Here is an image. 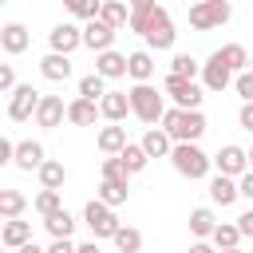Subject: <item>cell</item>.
Returning a JSON list of instances; mask_svg holds the SVG:
<instances>
[{
	"label": "cell",
	"mask_w": 253,
	"mask_h": 253,
	"mask_svg": "<svg viewBox=\"0 0 253 253\" xmlns=\"http://www.w3.org/2000/svg\"><path fill=\"white\" fill-rule=\"evenodd\" d=\"M16 253H47V249H40V245H36V241H28V245H20V249H16Z\"/></svg>",
	"instance_id": "cell-48"
},
{
	"label": "cell",
	"mask_w": 253,
	"mask_h": 253,
	"mask_svg": "<svg viewBox=\"0 0 253 253\" xmlns=\"http://www.w3.org/2000/svg\"><path fill=\"white\" fill-rule=\"evenodd\" d=\"M126 95H130V115H134L138 123H146V126L162 123V115H166V103H162V95H158L150 83H134Z\"/></svg>",
	"instance_id": "cell-3"
},
{
	"label": "cell",
	"mask_w": 253,
	"mask_h": 253,
	"mask_svg": "<svg viewBox=\"0 0 253 253\" xmlns=\"http://www.w3.org/2000/svg\"><path fill=\"white\" fill-rule=\"evenodd\" d=\"M63 8L75 16V20H99V8H103V0H63Z\"/></svg>",
	"instance_id": "cell-35"
},
{
	"label": "cell",
	"mask_w": 253,
	"mask_h": 253,
	"mask_svg": "<svg viewBox=\"0 0 253 253\" xmlns=\"http://www.w3.org/2000/svg\"><path fill=\"white\" fill-rule=\"evenodd\" d=\"M217 55H221V63H225L233 75L249 71V51H245L241 43H225V47H217Z\"/></svg>",
	"instance_id": "cell-26"
},
{
	"label": "cell",
	"mask_w": 253,
	"mask_h": 253,
	"mask_svg": "<svg viewBox=\"0 0 253 253\" xmlns=\"http://www.w3.org/2000/svg\"><path fill=\"white\" fill-rule=\"evenodd\" d=\"M170 75H178V79H194V75H198V59L186 55V51H178V55L170 59Z\"/></svg>",
	"instance_id": "cell-38"
},
{
	"label": "cell",
	"mask_w": 253,
	"mask_h": 253,
	"mask_svg": "<svg viewBox=\"0 0 253 253\" xmlns=\"http://www.w3.org/2000/svg\"><path fill=\"white\" fill-rule=\"evenodd\" d=\"M237 198H241L237 178H229V174H213V178H210V202H213V206L225 210V206H233Z\"/></svg>",
	"instance_id": "cell-14"
},
{
	"label": "cell",
	"mask_w": 253,
	"mask_h": 253,
	"mask_svg": "<svg viewBox=\"0 0 253 253\" xmlns=\"http://www.w3.org/2000/svg\"><path fill=\"white\" fill-rule=\"evenodd\" d=\"M170 162H174V170H178L182 178H190V182L206 178V174H210V166H213V158H210L198 142H174Z\"/></svg>",
	"instance_id": "cell-2"
},
{
	"label": "cell",
	"mask_w": 253,
	"mask_h": 253,
	"mask_svg": "<svg viewBox=\"0 0 253 253\" xmlns=\"http://www.w3.org/2000/svg\"><path fill=\"white\" fill-rule=\"evenodd\" d=\"M233 87H237V95H241L245 103H253V71H241V75L233 79Z\"/></svg>",
	"instance_id": "cell-40"
},
{
	"label": "cell",
	"mask_w": 253,
	"mask_h": 253,
	"mask_svg": "<svg viewBox=\"0 0 253 253\" xmlns=\"http://www.w3.org/2000/svg\"><path fill=\"white\" fill-rule=\"evenodd\" d=\"M99 202H107L111 210L115 206H123L126 198H130V186H119V182H99V194H95Z\"/></svg>",
	"instance_id": "cell-33"
},
{
	"label": "cell",
	"mask_w": 253,
	"mask_h": 253,
	"mask_svg": "<svg viewBox=\"0 0 253 253\" xmlns=\"http://www.w3.org/2000/svg\"><path fill=\"white\" fill-rule=\"evenodd\" d=\"M40 75H43V79H51V83H63V79H71V55L47 51V55L40 59Z\"/></svg>",
	"instance_id": "cell-20"
},
{
	"label": "cell",
	"mask_w": 253,
	"mask_h": 253,
	"mask_svg": "<svg viewBox=\"0 0 253 253\" xmlns=\"http://www.w3.org/2000/svg\"><path fill=\"white\" fill-rule=\"evenodd\" d=\"M99 20H103V24H111L115 32H119V28H130V4H126V0H103Z\"/></svg>",
	"instance_id": "cell-23"
},
{
	"label": "cell",
	"mask_w": 253,
	"mask_h": 253,
	"mask_svg": "<svg viewBox=\"0 0 253 253\" xmlns=\"http://www.w3.org/2000/svg\"><path fill=\"white\" fill-rule=\"evenodd\" d=\"M162 130H166L174 142H198V138L210 130V123H206V115H202V111L166 107V115H162Z\"/></svg>",
	"instance_id": "cell-1"
},
{
	"label": "cell",
	"mask_w": 253,
	"mask_h": 253,
	"mask_svg": "<svg viewBox=\"0 0 253 253\" xmlns=\"http://www.w3.org/2000/svg\"><path fill=\"white\" fill-rule=\"evenodd\" d=\"M217 253H245V249H241V245H237V249H217Z\"/></svg>",
	"instance_id": "cell-49"
},
{
	"label": "cell",
	"mask_w": 253,
	"mask_h": 253,
	"mask_svg": "<svg viewBox=\"0 0 253 253\" xmlns=\"http://www.w3.org/2000/svg\"><path fill=\"white\" fill-rule=\"evenodd\" d=\"M126 75H130L134 83H150V75H154V59H150L146 47H142V51H130V67H126Z\"/></svg>",
	"instance_id": "cell-27"
},
{
	"label": "cell",
	"mask_w": 253,
	"mask_h": 253,
	"mask_svg": "<svg viewBox=\"0 0 253 253\" xmlns=\"http://www.w3.org/2000/svg\"><path fill=\"white\" fill-rule=\"evenodd\" d=\"M32 206H36V213H40V217H47V213H55V210H63V206H59V190H40Z\"/></svg>",
	"instance_id": "cell-39"
},
{
	"label": "cell",
	"mask_w": 253,
	"mask_h": 253,
	"mask_svg": "<svg viewBox=\"0 0 253 253\" xmlns=\"http://www.w3.org/2000/svg\"><path fill=\"white\" fill-rule=\"evenodd\" d=\"M237 186H241V198H249V202H253V170H249V174H241V178H237Z\"/></svg>",
	"instance_id": "cell-45"
},
{
	"label": "cell",
	"mask_w": 253,
	"mask_h": 253,
	"mask_svg": "<svg viewBox=\"0 0 253 253\" xmlns=\"http://www.w3.org/2000/svg\"><path fill=\"white\" fill-rule=\"evenodd\" d=\"M83 225L91 229V237H95V241H103V237H115V233L123 229V221L115 217V210H111L107 202H99V198L83 206Z\"/></svg>",
	"instance_id": "cell-4"
},
{
	"label": "cell",
	"mask_w": 253,
	"mask_h": 253,
	"mask_svg": "<svg viewBox=\"0 0 253 253\" xmlns=\"http://www.w3.org/2000/svg\"><path fill=\"white\" fill-rule=\"evenodd\" d=\"M166 95H170L174 107H182V111H202V99H206L194 79H178V75H166Z\"/></svg>",
	"instance_id": "cell-7"
},
{
	"label": "cell",
	"mask_w": 253,
	"mask_h": 253,
	"mask_svg": "<svg viewBox=\"0 0 253 253\" xmlns=\"http://www.w3.org/2000/svg\"><path fill=\"white\" fill-rule=\"evenodd\" d=\"M190 4H202V0H190Z\"/></svg>",
	"instance_id": "cell-52"
},
{
	"label": "cell",
	"mask_w": 253,
	"mask_h": 253,
	"mask_svg": "<svg viewBox=\"0 0 253 253\" xmlns=\"http://www.w3.org/2000/svg\"><path fill=\"white\" fill-rule=\"evenodd\" d=\"M229 16H233V4H229V0H202V4H190V28H194V32H213V28H221Z\"/></svg>",
	"instance_id": "cell-5"
},
{
	"label": "cell",
	"mask_w": 253,
	"mask_h": 253,
	"mask_svg": "<svg viewBox=\"0 0 253 253\" xmlns=\"http://www.w3.org/2000/svg\"><path fill=\"white\" fill-rule=\"evenodd\" d=\"M43 229H47L51 237H71V229H75V217H71L67 210H55V213H47V217H43Z\"/></svg>",
	"instance_id": "cell-30"
},
{
	"label": "cell",
	"mask_w": 253,
	"mask_h": 253,
	"mask_svg": "<svg viewBox=\"0 0 253 253\" xmlns=\"http://www.w3.org/2000/svg\"><path fill=\"white\" fill-rule=\"evenodd\" d=\"M24 206H28V198H24L20 190H0V217H4V221L20 217V213H24Z\"/></svg>",
	"instance_id": "cell-29"
},
{
	"label": "cell",
	"mask_w": 253,
	"mask_h": 253,
	"mask_svg": "<svg viewBox=\"0 0 253 253\" xmlns=\"http://www.w3.org/2000/svg\"><path fill=\"white\" fill-rule=\"evenodd\" d=\"M221 221L213 217V210L210 206H198V210H190V233L198 237V241H206V237H213V229H217Z\"/></svg>",
	"instance_id": "cell-24"
},
{
	"label": "cell",
	"mask_w": 253,
	"mask_h": 253,
	"mask_svg": "<svg viewBox=\"0 0 253 253\" xmlns=\"http://www.w3.org/2000/svg\"><path fill=\"white\" fill-rule=\"evenodd\" d=\"M36 174H40V186H43V190H59V186L67 182V166H63V162H55V158H47Z\"/></svg>",
	"instance_id": "cell-28"
},
{
	"label": "cell",
	"mask_w": 253,
	"mask_h": 253,
	"mask_svg": "<svg viewBox=\"0 0 253 253\" xmlns=\"http://www.w3.org/2000/svg\"><path fill=\"white\" fill-rule=\"evenodd\" d=\"M40 91L32 87V83H20L16 91H12V99H8V119L12 123H24V119H36V107H40Z\"/></svg>",
	"instance_id": "cell-8"
},
{
	"label": "cell",
	"mask_w": 253,
	"mask_h": 253,
	"mask_svg": "<svg viewBox=\"0 0 253 253\" xmlns=\"http://www.w3.org/2000/svg\"><path fill=\"white\" fill-rule=\"evenodd\" d=\"M190 253H217V245H213V241H194Z\"/></svg>",
	"instance_id": "cell-46"
},
{
	"label": "cell",
	"mask_w": 253,
	"mask_h": 253,
	"mask_svg": "<svg viewBox=\"0 0 253 253\" xmlns=\"http://www.w3.org/2000/svg\"><path fill=\"white\" fill-rule=\"evenodd\" d=\"M75 253H103V249H99V241H83V245H75Z\"/></svg>",
	"instance_id": "cell-47"
},
{
	"label": "cell",
	"mask_w": 253,
	"mask_h": 253,
	"mask_svg": "<svg viewBox=\"0 0 253 253\" xmlns=\"http://www.w3.org/2000/svg\"><path fill=\"white\" fill-rule=\"evenodd\" d=\"M8 253H16V249H8Z\"/></svg>",
	"instance_id": "cell-53"
},
{
	"label": "cell",
	"mask_w": 253,
	"mask_h": 253,
	"mask_svg": "<svg viewBox=\"0 0 253 253\" xmlns=\"http://www.w3.org/2000/svg\"><path fill=\"white\" fill-rule=\"evenodd\" d=\"M111 241H115V249H119V253H138V249H142V233H138L134 225H123Z\"/></svg>",
	"instance_id": "cell-34"
},
{
	"label": "cell",
	"mask_w": 253,
	"mask_h": 253,
	"mask_svg": "<svg viewBox=\"0 0 253 253\" xmlns=\"http://www.w3.org/2000/svg\"><path fill=\"white\" fill-rule=\"evenodd\" d=\"M0 241H4V249H20V245H28V241H32V221H20V217L4 221Z\"/></svg>",
	"instance_id": "cell-25"
},
{
	"label": "cell",
	"mask_w": 253,
	"mask_h": 253,
	"mask_svg": "<svg viewBox=\"0 0 253 253\" xmlns=\"http://www.w3.org/2000/svg\"><path fill=\"white\" fill-rule=\"evenodd\" d=\"M119 158H123V166H126L130 174H142V170H146V162H150V154L142 150V142H126V150H123Z\"/></svg>",
	"instance_id": "cell-31"
},
{
	"label": "cell",
	"mask_w": 253,
	"mask_h": 253,
	"mask_svg": "<svg viewBox=\"0 0 253 253\" xmlns=\"http://www.w3.org/2000/svg\"><path fill=\"white\" fill-rule=\"evenodd\" d=\"M126 67H130V55H123V51H115V47L95 55V71H99L103 79H123Z\"/></svg>",
	"instance_id": "cell-15"
},
{
	"label": "cell",
	"mask_w": 253,
	"mask_h": 253,
	"mask_svg": "<svg viewBox=\"0 0 253 253\" xmlns=\"http://www.w3.org/2000/svg\"><path fill=\"white\" fill-rule=\"evenodd\" d=\"M249 170H253V146H249Z\"/></svg>",
	"instance_id": "cell-50"
},
{
	"label": "cell",
	"mask_w": 253,
	"mask_h": 253,
	"mask_svg": "<svg viewBox=\"0 0 253 253\" xmlns=\"http://www.w3.org/2000/svg\"><path fill=\"white\" fill-rule=\"evenodd\" d=\"M115 36H119V32H115L111 24H103V20H87V24H83V47H91L95 55H99V51H111V47H115Z\"/></svg>",
	"instance_id": "cell-11"
},
{
	"label": "cell",
	"mask_w": 253,
	"mask_h": 253,
	"mask_svg": "<svg viewBox=\"0 0 253 253\" xmlns=\"http://www.w3.org/2000/svg\"><path fill=\"white\" fill-rule=\"evenodd\" d=\"M103 182H119V186H130V170L123 166V158H103Z\"/></svg>",
	"instance_id": "cell-36"
},
{
	"label": "cell",
	"mask_w": 253,
	"mask_h": 253,
	"mask_svg": "<svg viewBox=\"0 0 253 253\" xmlns=\"http://www.w3.org/2000/svg\"><path fill=\"white\" fill-rule=\"evenodd\" d=\"M210 241H213L217 249H237V241H241V229H237V221H233V225H225V221H221V225L213 229V237H210Z\"/></svg>",
	"instance_id": "cell-37"
},
{
	"label": "cell",
	"mask_w": 253,
	"mask_h": 253,
	"mask_svg": "<svg viewBox=\"0 0 253 253\" xmlns=\"http://www.w3.org/2000/svg\"><path fill=\"white\" fill-rule=\"evenodd\" d=\"M142 150H146L150 158H170V150H174V138H170L162 126H146V134H142Z\"/></svg>",
	"instance_id": "cell-22"
},
{
	"label": "cell",
	"mask_w": 253,
	"mask_h": 253,
	"mask_svg": "<svg viewBox=\"0 0 253 253\" xmlns=\"http://www.w3.org/2000/svg\"><path fill=\"white\" fill-rule=\"evenodd\" d=\"M16 87H20V83H16V71H12V63H4V67H0V91L12 95Z\"/></svg>",
	"instance_id": "cell-41"
},
{
	"label": "cell",
	"mask_w": 253,
	"mask_h": 253,
	"mask_svg": "<svg viewBox=\"0 0 253 253\" xmlns=\"http://www.w3.org/2000/svg\"><path fill=\"white\" fill-rule=\"evenodd\" d=\"M237 123H241V130H249V134H253V103H241V111H237Z\"/></svg>",
	"instance_id": "cell-42"
},
{
	"label": "cell",
	"mask_w": 253,
	"mask_h": 253,
	"mask_svg": "<svg viewBox=\"0 0 253 253\" xmlns=\"http://www.w3.org/2000/svg\"><path fill=\"white\" fill-rule=\"evenodd\" d=\"M174 20H170V12L166 8H158L154 16H150V24H146V32H142V40H146V51H170L174 47Z\"/></svg>",
	"instance_id": "cell-6"
},
{
	"label": "cell",
	"mask_w": 253,
	"mask_h": 253,
	"mask_svg": "<svg viewBox=\"0 0 253 253\" xmlns=\"http://www.w3.org/2000/svg\"><path fill=\"white\" fill-rule=\"evenodd\" d=\"M79 95H83V99H91V103H99V99L107 95V79H103L99 71L83 75V79H79Z\"/></svg>",
	"instance_id": "cell-32"
},
{
	"label": "cell",
	"mask_w": 253,
	"mask_h": 253,
	"mask_svg": "<svg viewBox=\"0 0 253 253\" xmlns=\"http://www.w3.org/2000/svg\"><path fill=\"white\" fill-rule=\"evenodd\" d=\"M99 111H103L107 123H123V119L130 115V95H126V91H107V95L99 99Z\"/></svg>",
	"instance_id": "cell-16"
},
{
	"label": "cell",
	"mask_w": 253,
	"mask_h": 253,
	"mask_svg": "<svg viewBox=\"0 0 253 253\" xmlns=\"http://www.w3.org/2000/svg\"><path fill=\"white\" fill-rule=\"evenodd\" d=\"M233 79H237V75H233V71L221 63V55H217V51H213V55L202 63V83H206V91H225Z\"/></svg>",
	"instance_id": "cell-12"
},
{
	"label": "cell",
	"mask_w": 253,
	"mask_h": 253,
	"mask_svg": "<svg viewBox=\"0 0 253 253\" xmlns=\"http://www.w3.org/2000/svg\"><path fill=\"white\" fill-rule=\"evenodd\" d=\"M28 43H32V36H28V28L24 24H4L0 28V47L8 51V55H20V51H28Z\"/></svg>",
	"instance_id": "cell-19"
},
{
	"label": "cell",
	"mask_w": 253,
	"mask_h": 253,
	"mask_svg": "<svg viewBox=\"0 0 253 253\" xmlns=\"http://www.w3.org/2000/svg\"><path fill=\"white\" fill-rule=\"evenodd\" d=\"M43 162H47V158H43V142H36V138H24V142L16 146V162H12L16 170H28V174H32V170H40Z\"/></svg>",
	"instance_id": "cell-18"
},
{
	"label": "cell",
	"mask_w": 253,
	"mask_h": 253,
	"mask_svg": "<svg viewBox=\"0 0 253 253\" xmlns=\"http://www.w3.org/2000/svg\"><path fill=\"white\" fill-rule=\"evenodd\" d=\"M47 43H51V51L71 55L75 47H83V28H75L71 20H63V24H55V28L47 32Z\"/></svg>",
	"instance_id": "cell-10"
},
{
	"label": "cell",
	"mask_w": 253,
	"mask_h": 253,
	"mask_svg": "<svg viewBox=\"0 0 253 253\" xmlns=\"http://www.w3.org/2000/svg\"><path fill=\"white\" fill-rule=\"evenodd\" d=\"M99 115H103L99 103H91V99H83V95H75V99L67 103V123H71V126H91Z\"/></svg>",
	"instance_id": "cell-21"
},
{
	"label": "cell",
	"mask_w": 253,
	"mask_h": 253,
	"mask_svg": "<svg viewBox=\"0 0 253 253\" xmlns=\"http://www.w3.org/2000/svg\"><path fill=\"white\" fill-rule=\"evenodd\" d=\"M63 119H67L63 95H43V99H40V107H36V123H40V126H47V130H55V126H63Z\"/></svg>",
	"instance_id": "cell-13"
},
{
	"label": "cell",
	"mask_w": 253,
	"mask_h": 253,
	"mask_svg": "<svg viewBox=\"0 0 253 253\" xmlns=\"http://www.w3.org/2000/svg\"><path fill=\"white\" fill-rule=\"evenodd\" d=\"M249 71H253V55H249Z\"/></svg>",
	"instance_id": "cell-51"
},
{
	"label": "cell",
	"mask_w": 253,
	"mask_h": 253,
	"mask_svg": "<svg viewBox=\"0 0 253 253\" xmlns=\"http://www.w3.org/2000/svg\"><path fill=\"white\" fill-rule=\"evenodd\" d=\"M47 253H75V245H71V237H51Z\"/></svg>",
	"instance_id": "cell-43"
},
{
	"label": "cell",
	"mask_w": 253,
	"mask_h": 253,
	"mask_svg": "<svg viewBox=\"0 0 253 253\" xmlns=\"http://www.w3.org/2000/svg\"><path fill=\"white\" fill-rule=\"evenodd\" d=\"M126 142H130V138H126V126H119V123L103 126V130H99V138H95V146H99V150H103L107 158L123 154V150H126Z\"/></svg>",
	"instance_id": "cell-17"
},
{
	"label": "cell",
	"mask_w": 253,
	"mask_h": 253,
	"mask_svg": "<svg viewBox=\"0 0 253 253\" xmlns=\"http://www.w3.org/2000/svg\"><path fill=\"white\" fill-rule=\"evenodd\" d=\"M237 229H241V237H253V210H245L237 217Z\"/></svg>",
	"instance_id": "cell-44"
},
{
	"label": "cell",
	"mask_w": 253,
	"mask_h": 253,
	"mask_svg": "<svg viewBox=\"0 0 253 253\" xmlns=\"http://www.w3.org/2000/svg\"><path fill=\"white\" fill-rule=\"evenodd\" d=\"M213 166H217V174L241 178V174H249V150L237 146V142H225V146L213 154Z\"/></svg>",
	"instance_id": "cell-9"
}]
</instances>
